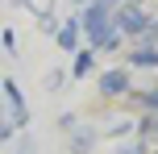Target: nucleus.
<instances>
[{
  "label": "nucleus",
  "mask_w": 158,
  "mask_h": 154,
  "mask_svg": "<svg viewBox=\"0 0 158 154\" xmlns=\"http://www.w3.org/2000/svg\"><path fill=\"white\" fill-rule=\"evenodd\" d=\"M117 29H121V33H129V38H137V33L146 38V33L154 29V21H150V17H146L137 4H125V8L117 13Z\"/></svg>",
  "instance_id": "1"
},
{
  "label": "nucleus",
  "mask_w": 158,
  "mask_h": 154,
  "mask_svg": "<svg viewBox=\"0 0 158 154\" xmlns=\"http://www.w3.org/2000/svg\"><path fill=\"white\" fill-rule=\"evenodd\" d=\"M4 100H8V113H13V125H25V104H21V88L13 79H4Z\"/></svg>",
  "instance_id": "2"
},
{
  "label": "nucleus",
  "mask_w": 158,
  "mask_h": 154,
  "mask_svg": "<svg viewBox=\"0 0 158 154\" xmlns=\"http://www.w3.org/2000/svg\"><path fill=\"white\" fill-rule=\"evenodd\" d=\"M125 88H129V75L125 71H104L100 75V92H104V96H121Z\"/></svg>",
  "instance_id": "3"
},
{
  "label": "nucleus",
  "mask_w": 158,
  "mask_h": 154,
  "mask_svg": "<svg viewBox=\"0 0 158 154\" xmlns=\"http://www.w3.org/2000/svg\"><path fill=\"white\" fill-rule=\"evenodd\" d=\"M79 29H83L79 21H67L63 29L54 33V38H58V46H63V50H75V42H79Z\"/></svg>",
  "instance_id": "4"
},
{
  "label": "nucleus",
  "mask_w": 158,
  "mask_h": 154,
  "mask_svg": "<svg viewBox=\"0 0 158 154\" xmlns=\"http://www.w3.org/2000/svg\"><path fill=\"white\" fill-rule=\"evenodd\" d=\"M129 63H133V67H158V50L154 46H133Z\"/></svg>",
  "instance_id": "5"
},
{
  "label": "nucleus",
  "mask_w": 158,
  "mask_h": 154,
  "mask_svg": "<svg viewBox=\"0 0 158 154\" xmlns=\"http://www.w3.org/2000/svg\"><path fill=\"white\" fill-rule=\"evenodd\" d=\"M92 71V50H83V54L75 58V75H87Z\"/></svg>",
  "instance_id": "6"
},
{
  "label": "nucleus",
  "mask_w": 158,
  "mask_h": 154,
  "mask_svg": "<svg viewBox=\"0 0 158 154\" xmlns=\"http://www.w3.org/2000/svg\"><path fill=\"white\" fill-rule=\"evenodd\" d=\"M142 104H146V108H158V88H154V92H146V96H142Z\"/></svg>",
  "instance_id": "7"
},
{
  "label": "nucleus",
  "mask_w": 158,
  "mask_h": 154,
  "mask_svg": "<svg viewBox=\"0 0 158 154\" xmlns=\"http://www.w3.org/2000/svg\"><path fill=\"white\" fill-rule=\"evenodd\" d=\"M117 4H121V0H96V8H104V13H112Z\"/></svg>",
  "instance_id": "8"
},
{
  "label": "nucleus",
  "mask_w": 158,
  "mask_h": 154,
  "mask_svg": "<svg viewBox=\"0 0 158 154\" xmlns=\"http://www.w3.org/2000/svg\"><path fill=\"white\" fill-rule=\"evenodd\" d=\"M146 133H158V113H154V117H146Z\"/></svg>",
  "instance_id": "9"
}]
</instances>
